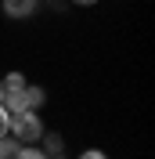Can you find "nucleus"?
<instances>
[{"instance_id": "f257e3e1", "label": "nucleus", "mask_w": 155, "mask_h": 159, "mask_svg": "<svg viewBox=\"0 0 155 159\" xmlns=\"http://www.w3.org/2000/svg\"><path fill=\"white\" fill-rule=\"evenodd\" d=\"M7 130H15V141H18V145H36V141L43 138V123H40L36 112H22V116H15L7 123Z\"/></svg>"}, {"instance_id": "f03ea898", "label": "nucleus", "mask_w": 155, "mask_h": 159, "mask_svg": "<svg viewBox=\"0 0 155 159\" xmlns=\"http://www.w3.org/2000/svg\"><path fill=\"white\" fill-rule=\"evenodd\" d=\"M4 15L7 18H29L33 15V0H4Z\"/></svg>"}, {"instance_id": "7ed1b4c3", "label": "nucleus", "mask_w": 155, "mask_h": 159, "mask_svg": "<svg viewBox=\"0 0 155 159\" xmlns=\"http://www.w3.org/2000/svg\"><path fill=\"white\" fill-rule=\"evenodd\" d=\"M22 94H25V109H40V105H43V101H47V90L43 87H29V83H25V90H22Z\"/></svg>"}, {"instance_id": "20e7f679", "label": "nucleus", "mask_w": 155, "mask_h": 159, "mask_svg": "<svg viewBox=\"0 0 155 159\" xmlns=\"http://www.w3.org/2000/svg\"><path fill=\"white\" fill-rule=\"evenodd\" d=\"M0 83H4V94H18V90H25V76H22V72H7Z\"/></svg>"}, {"instance_id": "39448f33", "label": "nucleus", "mask_w": 155, "mask_h": 159, "mask_svg": "<svg viewBox=\"0 0 155 159\" xmlns=\"http://www.w3.org/2000/svg\"><path fill=\"white\" fill-rule=\"evenodd\" d=\"M18 152H22V145L15 138H0V159H18Z\"/></svg>"}, {"instance_id": "423d86ee", "label": "nucleus", "mask_w": 155, "mask_h": 159, "mask_svg": "<svg viewBox=\"0 0 155 159\" xmlns=\"http://www.w3.org/2000/svg\"><path fill=\"white\" fill-rule=\"evenodd\" d=\"M61 148H65L61 134H47V156H61Z\"/></svg>"}, {"instance_id": "0eeeda50", "label": "nucleus", "mask_w": 155, "mask_h": 159, "mask_svg": "<svg viewBox=\"0 0 155 159\" xmlns=\"http://www.w3.org/2000/svg\"><path fill=\"white\" fill-rule=\"evenodd\" d=\"M18 159H47V152H43V148H33V145H22Z\"/></svg>"}, {"instance_id": "6e6552de", "label": "nucleus", "mask_w": 155, "mask_h": 159, "mask_svg": "<svg viewBox=\"0 0 155 159\" xmlns=\"http://www.w3.org/2000/svg\"><path fill=\"white\" fill-rule=\"evenodd\" d=\"M7 123L11 119H7V112H4V105H0V138H7Z\"/></svg>"}, {"instance_id": "1a4fd4ad", "label": "nucleus", "mask_w": 155, "mask_h": 159, "mask_svg": "<svg viewBox=\"0 0 155 159\" xmlns=\"http://www.w3.org/2000/svg\"><path fill=\"white\" fill-rule=\"evenodd\" d=\"M79 159H108V156H105V152H101V148H90V152H83V156H79Z\"/></svg>"}, {"instance_id": "9d476101", "label": "nucleus", "mask_w": 155, "mask_h": 159, "mask_svg": "<svg viewBox=\"0 0 155 159\" xmlns=\"http://www.w3.org/2000/svg\"><path fill=\"white\" fill-rule=\"evenodd\" d=\"M72 4H79V7H90V4H97V0H72Z\"/></svg>"}, {"instance_id": "9b49d317", "label": "nucleus", "mask_w": 155, "mask_h": 159, "mask_svg": "<svg viewBox=\"0 0 155 159\" xmlns=\"http://www.w3.org/2000/svg\"><path fill=\"white\" fill-rule=\"evenodd\" d=\"M0 101H4V83H0Z\"/></svg>"}, {"instance_id": "f8f14e48", "label": "nucleus", "mask_w": 155, "mask_h": 159, "mask_svg": "<svg viewBox=\"0 0 155 159\" xmlns=\"http://www.w3.org/2000/svg\"><path fill=\"white\" fill-rule=\"evenodd\" d=\"M33 4H36V0H33Z\"/></svg>"}]
</instances>
